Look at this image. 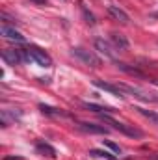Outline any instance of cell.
Returning a JSON list of instances; mask_svg holds the SVG:
<instances>
[{"mask_svg": "<svg viewBox=\"0 0 158 160\" xmlns=\"http://www.w3.org/2000/svg\"><path fill=\"white\" fill-rule=\"evenodd\" d=\"M101 119L104 121L106 125H112L114 130L123 132L125 136H130V138H143V132H141L140 128H134L132 125H126V123H121V121L114 119L110 114H101Z\"/></svg>", "mask_w": 158, "mask_h": 160, "instance_id": "cell-1", "label": "cell"}, {"mask_svg": "<svg viewBox=\"0 0 158 160\" xmlns=\"http://www.w3.org/2000/svg\"><path fill=\"white\" fill-rule=\"evenodd\" d=\"M2 60L9 65H19V63H24V62H32L30 56H28V50H22V48H6V50H2Z\"/></svg>", "mask_w": 158, "mask_h": 160, "instance_id": "cell-2", "label": "cell"}, {"mask_svg": "<svg viewBox=\"0 0 158 160\" xmlns=\"http://www.w3.org/2000/svg\"><path fill=\"white\" fill-rule=\"evenodd\" d=\"M117 86L123 93H128V95H132L134 99H140V101H145V102H158L156 95H149V93L141 91L140 88H134V86H128V84H117Z\"/></svg>", "mask_w": 158, "mask_h": 160, "instance_id": "cell-3", "label": "cell"}, {"mask_svg": "<svg viewBox=\"0 0 158 160\" xmlns=\"http://www.w3.org/2000/svg\"><path fill=\"white\" fill-rule=\"evenodd\" d=\"M26 50H28L30 60L36 62L37 65H41V67H50V65H52V58H50L45 50H41L37 47H30V48H26Z\"/></svg>", "mask_w": 158, "mask_h": 160, "instance_id": "cell-4", "label": "cell"}, {"mask_svg": "<svg viewBox=\"0 0 158 160\" xmlns=\"http://www.w3.org/2000/svg\"><path fill=\"white\" fill-rule=\"evenodd\" d=\"M73 56H77L78 60H82L86 65H89V67H99L101 65V58H97L93 52H89V50H86V48H82V47H77V48H73Z\"/></svg>", "mask_w": 158, "mask_h": 160, "instance_id": "cell-5", "label": "cell"}, {"mask_svg": "<svg viewBox=\"0 0 158 160\" xmlns=\"http://www.w3.org/2000/svg\"><path fill=\"white\" fill-rule=\"evenodd\" d=\"M95 48H97L101 54H104L108 60H117V52L114 50V47H112L108 41H104V39H101V38H97V39H95Z\"/></svg>", "mask_w": 158, "mask_h": 160, "instance_id": "cell-6", "label": "cell"}, {"mask_svg": "<svg viewBox=\"0 0 158 160\" xmlns=\"http://www.w3.org/2000/svg\"><path fill=\"white\" fill-rule=\"evenodd\" d=\"M78 127L80 130L87 132V134H108V128L102 127V125H95V123H87V121H78Z\"/></svg>", "mask_w": 158, "mask_h": 160, "instance_id": "cell-7", "label": "cell"}, {"mask_svg": "<svg viewBox=\"0 0 158 160\" xmlns=\"http://www.w3.org/2000/svg\"><path fill=\"white\" fill-rule=\"evenodd\" d=\"M0 34L6 38V39H13V41H24L22 34L19 30H15V26H7V24H2L0 26Z\"/></svg>", "mask_w": 158, "mask_h": 160, "instance_id": "cell-8", "label": "cell"}, {"mask_svg": "<svg viewBox=\"0 0 158 160\" xmlns=\"http://www.w3.org/2000/svg\"><path fill=\"white\" fill-rule=\"evenodd\" d=\"M108 13H110L117 22H121V24H128V22H130L128 13H126V11H123V9L117 8V6H108Z\"/></svg>", "mask_w": 158, "mask_h": 160, "instance_id": "cell-9", "label": "cell"}, {"mask_svg": "<svg viewBox=\"0 0 158 160\" xmlns=\"http://www.w3.org/2000/svg\"><path fill=\"white\" fill-rule=\"evenodd\" d=\"M93 84H95L97 88H101V89H104V91H108V93L116 95V97H125V95H123V91L119 89L117 84H110V82H102V80H93Z\"/></svg>", "mask_w": 158, "mask_h": 160, "instance_id": "cell-10", "label": "cell"}, {"mask_svg": "<svg viewBox=\"0 0 158 160\" xmlns=\"http://www.w3.org/2000/svg\"><path fill=\"white\" fill-rule=\"evenodd\" d=\"M36 151L39 155H43V157H48V158H54L56 157V149L50 143H47V142H37L36 143Z\"/></svg>", "mask_w": 158, "mask_h": 160, "instance_id": "cell-11", "label": "cell"}, {"mask_svg": "<svg viewBox=\"0 0 158 160\" xmlns=\"http://www.w3.org/2000/svg\"><path fill=\"white\" fill-rule=\"evenodd\" d=\"M110 38H112V43H114V47H116L117 50H126V48H128V39H126L123 34L112 32V34H110Z\"/></svg>", "mask_w": 158, "mask_h": 160, "instance_id": "cell-12", "label": "cell"}, {"mask_svg": "<svg viewBox=\"0 0 158 160\" xmlns=\"http://www.w3.org/2000/svg\"><path fill=\"white\" fill-rule=\"evenodd\" d=\"M84 108H87L95 114H112V112H116L110 106H101V104H93V102H84Z\"/></svg>", "mask_w": 158, "mask_h": 160, "instance_id": "cell-13", "label": "cell"}, {"mask_svg": "<svg viewBox=\"0 0 158 160\" xmlns=\"http://www.w3.org/2000/svg\"><path fill=\"white\" fill-rule=\"evenodd\" d=\"M91 157L95 158H106V160H119V157L116 153H108V151H102V149H91L89 151Z\"/></svg>", "mask_w": 158, "mask_h": 160, "instance_id": "cell-14", "label": "cell"}, {"mask_svg": "<svg viewBox=\"0 0 158 160\" xmlns=\"http://www.w3.org/2000/svg\"><path fill=\"white\" fill-rule=\"evenodd\" d=\"M39 110L43 112V114H47V116H54V118L65 116L63 110H60V108H52V106H48V104H39Z\"/></svg>", "mask_w": 158, "mask_h": 160, "instance_id": "cell-15", "label": "cell"}, {"mask_svg": "<svg viewBox=\"0 0 158 160\" xmlns=\"http://www.w3.org/2000/svg\"><path fill=\"white\" fill-rule=\"evenodd\" d=\"M136 110L145 118V119H149V121H153L155 125H158V114L156 112H153V110H147V108H141V106H136Z\"/></svg>", "mask_w": 158, "mask_h": 160, "instance_id": "cell-16", "label": "cell"}, {"mask_svg": "<svg viewBox=\"0 0 158 160\" xmlns=\"http://www.w3.org/2000/svg\"><path fill=\"white\" fill-rule=\"evenodd\" d=\"M102 145H104V147H108V149H110L112 153H116V155H121V153H123V151H121V147H119L117 143H114L112 140H102Z\"/></svg>", "mask_w": 158, "mask_h": 160, "instance_id": "cell-17", "label": "cell"}, {"mask_svg": "<svg viewBox=\"0 0 158 160\" xmlns=\"http://www.w3.org/2000/svg\"><path fill=\"white\" fill-rule=\"evenodd\" d=\"M82 11H84V17L87 19V22H89V24H95V17H93V15H91V13H89V11L86 9V8H84Z\"/></svg>", "mask_w": 158, "mask_h": 160, "instance_id": "cell-18", "label": "cell"}, {"mask_svg": "<svg viewBox=\"0 0 158 160\" xmlns=\"http://www.w3.org/2000/svg\"><path fill=\"white\" fill-rule=\"evenodd\" d=\"M0 17L4 19V24H6V22H11V24H15V19H13V17H9L7 13H0Z\"/></svg>", "mask_w": 158, "mask_h": 160, "instance_id": "cell-19", "label": "cell"}, {"mask_svg": "<svg viewBox=\"0 0 158 160\" xmlns=\"http://www.w3.org/2000/svg\"><path fill=\"white\" fill-rule=\"evenodd\" d=\"M30 2H34V4H37V6H47V4H48V0H30Z\"/></svg>", "mask_w": 158, "mask_h": 160, "instance_id": "cell-20", "label": "cell"}, {"mask_svg": "<svg viewBox=\"0 0 158 160\" xmlns=\"http://www.w3.org/2000/svg\"><path fill=\"white\" fill-rule=\"evenodd\" d=\"M151 160H158V155H155V157H151Z\"/></svg>", "mask_w": 158, "mask_h": 160, "instance_id": "cell-21", "label": "cell"}, {"mask_svg": "<svg viewBox=\"0 0 158 160\" xmlns=\"http://www.w3.org/2000/svg\"><path fill=\"white\" fill-rule=\"evenodd\" d=\"M153 84H156V86H158V80H153Z\"/></svg>", "mask_w": 158, "mask_h": 160, "instance_id": "cell-22", "label": "cell"}]
</instances>
